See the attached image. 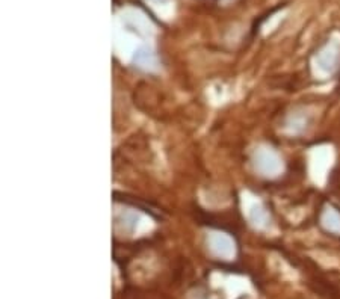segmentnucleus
Listing matches in <instances>:
<instances>
[{
	"mask_svg": "<svg viewBox=\"0 0 340 299\" xmlns=\"http://www.w3.org/2000/svg\"><path fill=\"white\" fill-rule=\"evenodd\" d=\"M322 224L327 230L333 231V233H340V215L334 210H328L325 212V215L322 217Z\"/></svg>",
	"mask_w": 340,
	"mask_h": 299,
	"instance_id": "obj_2",
	"label": "nucleus"
},
{
	"mask_svg": "<svg viewBox=\"0 0 340 299\" xmlns=\"http://www.w3.org/2000/svg\"><path fill=\"white\" fill-rule=\"evenodd\" d=\"M152 59H153V54L150 53L148 50H139L136 53V57H135V61L139 67H145V65L152 64Z\"/></svg>",
	"mask_w": 340,
	"mask_h": 299,
	"instance_id": "obj_3",
	"label": "nucleus"
},
{
	"mask_svg": "<svg viewBox=\"0 0 340 299\" xmlns=\"http://www.w3.org/2000/svg\"><path fill=\"white\" fill-rule=\"evenodd\" d=\"M256 166L265 174H274L278 171L280 163L271 151H259V154L256 157Z\"/></svg>",
	"mask_w": 340,
	"mask_h": 299,
	"instance_id": "obj_1",
	"label": "nucleus"
}]
</instances>
